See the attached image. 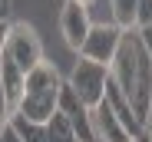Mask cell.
<instances>
[{"label": "cell", "mask_w": 152, "mask_h": 142, "mask_svg": "<svg viewBox=\"0 0 152 142\" xmlns=\"http://www.w3.org/2000/svg\"><path fill=\"white\" fill-rule=\"evenodd\" d=\"M109 83L132 106L136 119L142 126H149V119H152V60L142 46L139 30H122L116 60L109 63Z\"/></svg>", "instance_id": "obj_1"}, {"label": "cell", "mask_w": 152, "mask_h": 142, "mask_svg": "<svg viewBox=\"0 0 152 142\" xmlns=\"http://www.w3.org/2000/svg\"><path fill=\"white\" fill-rule=\"evenodd\" d=\"M60 89H63L60 69L43 60L40 66H33L27 73V79H23V96H20L17 116H23V119H30V122H50L56 116Z\"/></svg>", "instance_id": "obj_2"}, {"label": "cell", "mask_w": 152, "mask_h": 142, "mask_svg": "<svg viewBox=\"0 0 152 142\" xmlns=\"http://www.w3.org/2000/svg\"><path fill=\"white\" fill-rule=\"evenodd\" d=\"M76 96H80L83 106H99L106 99V86H109V66L103 63H93V60H76L73 73H69V83H66Z\"/></svg>", "instance_id": "obj_3"}, {"label": "cell", "mask_w": 152, "mask_h": 142, "mask_svg": "<svg viewBox=\"0 0 152 142\" xmlns=\"http://www.w3.org/2000/svg\"><path fill=\"white\" fill-rule=\"evenodd\" d=\"M4 56L23 69V73H30L33 66L43 63V43L37 36V30L30 27V23H10V33H7V46H4Z\"/></svg>", "instance_id": "obj_4"}, {"label": "cell", "mask_w": 152, "mask_h": 142, "mask_svg": "<svg viewBox=\"0 0 152 142\" xmlns=\"http://www.w3.org/2000/svg\"><path fill=\"white\" fill-rule=\"evenodd\" d=\"M119 43H122V30L116 27V23H93V30H89V36H86V43H83L80 56L109 66V63L116 60Z\"/></svg>", "instance_id": "obj_5"}, {"label": "cell", "mask_w": 152, "mask_h": 142, "mask_svg": "<svg viewBox=\"0 0 152 142\" xmlns=\"http://www.w3.org/2000/svg\"><path fill=\"white\" fill-rule=\"evenodd\" d=\"M89 30H93L89 7L80 4V0H66L63 10H60V33H63L66 46L80 53V50H83V43H86V36H89Z\"/></svg>", "instance_id": "obj_6"}, {"label": "cell", "mask_w": 152, "mask_h": 142, "mask_svg": "<svg viewBox=\"0 0 152 142\" xmlns=\"http://www.w3.org/2000/svg\"><path fill=\"white\" fill-rule=\"evenodd\" d=\"M93 132H96V142H132L106 99L99 106H93Z\"/></svg>", "instance_id": "obj_7"}, {"label": "cell", "mask_w": 152, "mask_h": 142, "mask_svg": "<svg viewBox=\"0 0 152 142\" xmlns=\"http://www.w3.org/2000/svg\"><path fill=\"white\" fill-rule=\"evenodd\" d=\"M10 126L13 132L20 135V142H46V122H30V119H23V116H10Z\"/></svg>", "instance_id": "obj_8"}, {"label": "cell", "mask_w": 152, "mask_h": 142, "mask_svg": "<svg viewBox=\"0 0 152 142\" xmlns=\"http://www.w3.org/2000/svg\"><path fill=\"white\" fill-rule=\"evenodd\" d=\"M109 10L119 30H136V0H109Z\"/></svg>", "instance_id": "obj_9"}, {"label": "cell", "mask_w": 152, "mask_h": 142, "mask_svg": "<svg viewBox=\"0 0 152 142\" xmlns=\"http://www.w3.org/2000/svg\"><path fill=\"white\" fill-rule=\"evenodd\" d=\"M46 142H80L76 139V132H73V126L66 122V116H53V119L46 122Z\"/></svg>", "instance_id": "obj_10"}, {"label": "cell", "mask_w": 152, "mask_h": 142, "mask_svg": "<svg viewBox=\"0 0 152 142\" xmlns=\"http://www.w3.org/2000/svg\"><path fill=\"white\" fill-rule=\"evenodd\" d=\"M152 23V0H136V30Z\"/></svg>", "instance_id": "obj_11"}, {"label": "cell", "mask_w": 152, "mask_h": 142, "mask_svg": "<svg viewBox=\"0 0 152 142\" xmlns=\"http://www.w3.org/2000/svg\"><path fill=\"white\" fill-rule=\"evenodd\" d=\"M10 106H7V96H4V86H0V129H7L10 126Z\"/></svg>", "instance_id": "obj_12"}, {"label": "cell", "mask_w": 152, "mask_h": 142, "mask_svg": "<svg viewBox=\"0 0 152 142\" xmlns=\"http://www.w3.org/2000/svg\"><path fill=\"white\" fill-rule=\"evenodd\" d=\"M139 36H142V46H145V53H149V60H152V23L139 30Z\"/></svg>", "instance_id": "obj_13"}, {"label": "cell", "mask_w": 152, "mask_h": 142, "mask_svg": "<svg viewBox=\"0 0 152 142\" xmlns=\"http://www.w3.org/2000/svg\"><path fill=\"white\" fill-rule=\"evenodd\" d=\"M10 13H13V0H0V23H10Z\"/></svg>", "instance_id": "obj_14"}, {"label": "cell", "mask_w": 152, "mask_h": 142, "mask_svg": "<svg viewBox=\"0 0 152 142\" xmlns=\"http://www.w3.org/2000/svg\"><path fill=\"white\" fill-rule=\"evenodd\" d=\"M0 142H20V135L13 132V126H7V129H0Z\"/></svg>", "instance_id": "obj_15"}, {"label": "cell", "mask_w": 152, "mask_h": 142, "mask_svg": "<svg viewBox=\"0 0 152 142\" xmlns=\"http://www.w3.org/2000/svg\"><path fill=\"white\" fill-rule=\"evenodd\" d=\"M7 33H10V23H0V56H4V46H7Z\"/></svg>", "instance_id": "obj_16"}, {"label": "cell", "mask_w": 152, "mask_h": 142, "mask_svg": "<svg viewBox=\"0 0 152 142\" xmlns=\"http://www.w3.org/2000/svg\"><path fill=\"white\" fill-rule=\"evenodd\" d=\"M145 139L152 142V119H149V126H145Z\"/></svg>", "instance_id": "obj_17"}, {"label": "cell", "mask_w": 152, "mask_h": 142, "mask_svg": "<svg viewBox=\"0 0 152 142\" xmlns=\"http://www.w3.org/2000/svg\"><path fill=\"white\" fill-rule=\"evenodd\" d=\"M80 4H86V7H89V4H93V0H80Z\"/></svg>", "instance_id": "obj_18"}, {"label": "cell", "mask_w": 152, "mask_h": 142, "mask_svg": "<svg viewBox=\"0 0 152 142\" xmlns=\"http://www.w3.org/2000/svg\"><path fill=\"white\" fill-rule=\"evenodd\" d=\"M132 142H149V139H132Z\"/></svg>", "instance_id": "obj_19"}]
</instances>
